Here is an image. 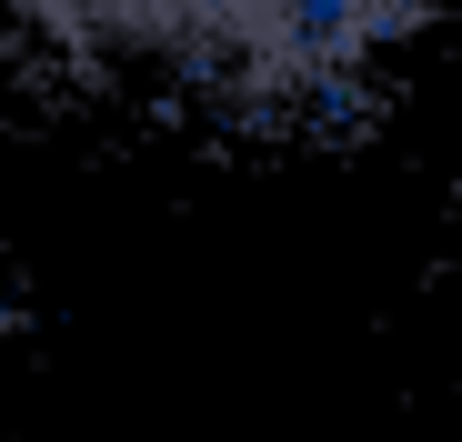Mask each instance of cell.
<instances>
[{
	"mask_svg": "<svg viewBox=\"0 0 462 442\" xmlns=\"http://www.w3.org/2000/svg\"><path fill=\"white\" fill-rule=\"evenodd\" d=\"M41 41L81 60H141V70H191L231 91H282L312 111L332 81L402 31L432 21V0H0Z\"/></svg>",
	"mask_w": 462,
	"mask_h": 442,
	"instance_id": "1",
	"label": "cell"
},
{
	"mask_svg": "<svg viewBox=\"0 0 462 442\" xmlns=\"http://www.w3.org/2000/svg\"><path fill=\"white\" fill-rule=\"evenodd\" d=\"M0 322H11V291H0Z\"/></svg>",
	"mask_w": 462,
	"mask_h": 442,
	"instance_id": "2",
	"label": "cell"
}]
</instances>
